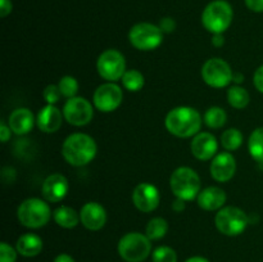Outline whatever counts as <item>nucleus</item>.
<instances>
[{
	"label": "nucleus",
	"mask_w": 263,
	"mask_h": 262,
	"mask_svg": "<svg viewBox=\"0 0 263 262\" xmlns=\"http://www.w3.org/2000/svg\"><path fill=\"white\" fill-rule=\"evenodd\" d=\"M249 153L254 161L263 163V127H258L249 136Z\"/></svg>",
	"instance_id": "23"
},
{
	"label": "nucleus",
	"mask_w": 263,
	"mask_h": 262,
	"mask_svg": "<svg viewBox=\"0 0 263 262\" xmlns=\"http://www.w3.org/2000/svg\"><path fill=\"white\" fill-rule=\"evenodd\" d=\"M68 180L61 174H53L48 176L44 181L43 195L48 202H59L63 199L68 193Z\"/></svg>",
	"instance_id": "16"
},
{
	"label": "nucleus",
	"mask_w": 263,
	"mask_h": 262,
	"mask_svg": "<svg viewBox=\"0 0 263 262\" xmlns=\"http://www.w3.org/2000/svg\"><path fill=\"white\" fill-rule=\"evenodd\" d=\"M62 154L72 166H85L94 159L97 144L94 139L86 134H72L64 140Z\"/></svg>",
	"instance_id": "2"
},
{
	"label": "nucleus",
	"mask_w": 263,
	"mask_h": 262,
	"mask_svg": "<svg viewBox=\"0 0 263 262\" xmlns=\"http://www.w3.org/2000/svg\"><path fill=\"white\" fill-rule=\"evenodd\" d=\"M128 40L139 50H153L162 44L163 32L158 26L152 23H138L128 32Z\"/></svg>",
	"instance_id": "7"
},
{
	"label": "nucleus",
	"mask_w": 263,
	"mask_h": 262,
	"mask_svg": "<svg viewBox=\"0 0 263 262\" xmlns=\"http://www.w3.org/2000/svg\"><path fill=\"white\" fill-rule=\"evenodd\" d=\"M80 220L82 225L86 229L92 231L100 230L105 225L107 221V213L103 205L97 202H89L81 208L80 212Z\"/></svg>",
	"instance_id": "15"
},
{
	"label": "nucleus",
	"mask_w": 263,
	"mask_h": 262,
	"mask_svg": "<svg viewBox=\"0 0 263 262\" xmlns=\"http://www.w3.org/2000/svg\"><path fill=\"white\" fill-rule=\"evenodd\" d=\"M172 208H174L175 211H177V212H181V211L185 208V200L177 198L176 202H174V205H172Z\"/></svg>",
	"instance_id": "40"
},
{
	"label": "nucleus",
	"mask_w": 263,
	"mask_h": 262,
	"mask_svg": "<svg viewBox=\"0 0 263 262\" xmlns=\"http://www.w3.org/2000/svg\"><path fill=\"white\" fill-rule=\"evenodd\" d=\"M246 4L253 12H263V0H246Z\"/></svg>",
	"instance_id": "35"
},
{
	"label": "nucleus",
	"mask_w": 263,
	"mask_h": 262,
	"mask_svg": "<svg viewBox=\"0 0 263 262\" xmlns=\"http://www.w3.org/2000/svg\"><path fill=\"white\" fill-rule=\"evenodd\" d=\"M231 21H233V8L225 0H215L203 10V26L213 35L225 32L230 27Z\"/></svg>",
	"instance_id": "3"
},
{
	"label": "nucleus",
	"mask_w": 263,
	"mask_h": 262,
	"mask_svg": "<svg viewBox=\"0 0 263 262\" xmlns=\"http://www.w3.org/2000/svg\"><path fill=\"white\" fill-rule=\"evenodd\" d=\"M17 252L8 243L0 244V262H15Z\"/></svg>",
	"instance_id": "32"
},
{
	"label": "nucleus",
	"mask_w": 263,
	"mask_h": 262,
	"mask_svg": "<svg viewBox=\"0 0 263 262\" xmlns=\"http://www.w3.org/2000/svg\"><path fill=\"white\" fill-rule=\"evenodd\" d=\"M53 217L54 221L58 223L59 226L64 229H72L79 223L80 220V216L77 215L76 211L73 208H69V207H59L54 211L53 213Z\"/></svg>",
	"instance_id": "22"
},
{
	"label": "nucleus",
	"mask_w": 263,
	"mask_h": 262,
	"mask_svg": "<svg viewBox=\"0 0 263 262\" xmlns=\"http://www.w3.org/2000/svg\"><path fill=\"white\" fill-rule=\"evenodd\" d=\"M97 68L100 76L109 82L122 79L126 72L125 57L116 49H108L103 51L97 62Z\"/></svg>",
	"instance_id": "9"
},
{
	"label": "nucleus",
	"mask_w": 263,
	"mask_h": 262,
	"mask_svg": "<svg viewBox=\"0 0 263 262\" xmlns=\"http://www.w3.org/2000/svg\"><path fill=\"white\" fill-rule=\"evenodd\" d=\"M123 99V92L115 82L103 84L95 90L94 104L102 112H112L117 109Z\"/></svg>",
	"instance_id": "12"
},
{
	"label": "nucleus",
	"mask_w": 263,
	"mask_h": 262,
	"mask_svg": "<svg viewBox=\"0 0 263 262\" xmlns=\"http://www.w3.org/2000/svg\"><path fill=\"white\" fill-rule=\"evenodd\" d=\"M222 146L228 151H236L243 144V134L238 128H229L221 136Z\"/></svg>",
	"instance_id": "27"
},
{
	"label": "nucleus",
	"mask_w": 263,
	"mask_h": 262,
	"mask_svg": "<svg viewBox=\"0 0 263 262\" xmlns=\"http://www.w3.org/2000/svg\"><path fill=\"white\" fill-rule=\"evenodd\" d=\"M10 12H12V2L10 0H2V3H0V15L7 17Z\"/></svg>",
	"instance_id": "36"
},
{
	"label": "nucleus",
	"mask_w": 263,
	"mask_h": 262,
	"mask_svg": "<svg viewBox=\"0 0 263 262\" xmlns=\"http://www.w3.org/2000/svg\"><path fill=\"white\" fill-rule=\"evenodd\" d=\"M175 27H176V23L170 17L163 18L161 21V23H159V28L162 30V32H172L175 30Z\"/></svg>",
	"instance_id": "33"
},
{
	"label": "nucleus",
	"mask_w": 263,
	"mask_h": 262,
	"mask_svg": "<svg viewBox=\"0 0 263 262\" xmlns=\"http://www.w3.org/2000/svg\"><path fill=\"white\" fill-rule=\"evenodd\" d=\"M253 82H254V86L257 87V90L261 91L263 94V66L259 67V68L256 71V73H254Z\"/></svg>",
	"instance_id": "34"
},
{
	"label": "nucleus",
	"mask_w": 263,
	"mask_h": 262,
	"mask_svg": "<svg viewBox=\"0 0 263 262\" xmlns=\"http://www.w3.org/2000/svg\"><path fill=\"white\" fill-rule=\"evenodd\" d=\"M159 192L154 185L149 182H141L134 189L133 202L141 212H152L159 204Z\"/></svg>",
	"instance_id": "13"
},
{
	"label": "nucleus",
	"mask_w": 263,
	"mask_h": 262,
	"mask_svg": "<svg viewBox=\"0 0 263 262\" xmlns=\"http://www.w3.org/2000/svg\"><path fill=\"white\" fill-rule=\"evenodd\" d=\"M153 262H177V254L171 247L162 246L153 252Z\"/></svg>",
	"instance_id": "30"
},
{
	"label": "nucleus",
	"mask_w": 263,
	"mask_h": 262,
	"mask_svg": "<svg viewBox=\"0 0 263 262\" xmlns=\"http://www.w3.org/2000/svg\"><path fill=\"white\" fill-rule=\"evenodd\" d=\"M144 76L136 69L126 71L122 76V84L130 91H139L144 86Z\"/></svg>",
	"instance_id": "28"
},
{
	"label": "nucleus",
	"mask_w": 263,
	"mask_h": 262,
	"mask_svg": "<svg viewBox=\"0 0 263 262\" xmlns=\"http://www.w3.org/2000/svg\"><path fill=\"white\" fill-rule=\"evenodd\" d=\"M172 193L182 200H192L200 193V177L190 167H179L171 175Z\"/></svg>",
	"instance_id": "5"
},
{
	"label": "nucleus",
	"mask_w": 263,
	"mask_h": 262,
	"mask_svg": "<svg viewBox=\"0 0 263 262\" xmlns=\"http://www.w3.org/2000/svg\"><path fill=\"white\" fill-rule=\"evenodd\" d=\"M166 127L172 135L177 138H189L197 135L202 126L199 112L190 107L174 108L166 116Z\"/></svg>",
	"instance_id": "1"
},
{
	"label": "nucleus",
	"mask_w": 263,
	"mask_h": 262,
	"mask_svg": "<svg viewBox=\"0 0 263 262\" xmlns=\"http://www.w3.org/2000/svg\"><path fill=\"white\" fill-rule=\"evenodd\" d=\"M58 87L63 97L74 98V95L79 91V82H77V80L74 77L64 76L59 81Z\"/></svg>",
	"instance_id": "29"
},
{
	"label": "nucleus",
	"mask_w": 263,
	"mask_h": 262,
	"mask_svg": "<svg viewBox=\"0 0 263 262\" xmlns=\"http://www.w3.org/2000/svg\"><path fill=\"white\" fill-rule=\"evenodd\" d=\"M152 251L151 239L141 233H128L118 243V253L126 262H143Z\"/></svg>",
	"instance_id": "6"
},
{
	"label": "nucleus",
	"mask_w": 263,
	"mask_h": 262,
	"mask_svg": "<svg viewBox=\"0 0 263 262\" xmlns=\"http://www.w3.org/2000/svg\"><path fill=\"white\" fill-rule=\"evenodd\" d=\"M228 120V115L221 107H211L204 115V122L211 128L222 127Z\"/></svg>",
	"instance_id": "26"
},
{
	"label": "nucleus",
	"mask_w": 263,
	"mask_h": 262,
	"mask_svg": "<svg viewBox=\"0 0 263 262\" xmlns=\"http://www.w3.org/2000/svg\"><path fill=\"white\" fill-rule=\"evenodd\" d=\"M0 138L3 143H7L10 138V127H8L4 122L0 123Z\"/></svg>",
	"instance_id": "37"
},
{
	"label": "nucleus",
	"mask_w": 263,
	"mask_h": 262,
	"mask_svg": "<svg viewBox=\"0 0 263 262\" xmlns=\"http://www.w3.org/2000/svg\"><path fill=\"white\" fill-rule=\"evenodd\" d=\"M216 228L228 236H235L246 230L249 223L248 216L238 207H225L216 215Z\"/></svg>",
	"instance_id": "8"
},
{
	"label": "nucleus",
	"mask_w": 263,
	"mask_h": 262,
	"mask_svg": "<svg viewBox=\"0 0 263 262\" xmlns=\"http://www.w3.org/2000/svg\"><path fill=\"white\" fill-rule=\"evenodd\" d=\"M63 116L68 123L73 126H85L92 120L94 110L89 100L85 98H69L63 108Z\"/></svg>",
	"instance_id": "11"
},
{
	"label": "nucleus",
	"mask_w": 263,
	"mask_h": 262,
	"mask_svg": "<svg viewBox=\"0 0 263 262\" xmlns=\"http://www.w3.org/2000/svg\"><path fill=\"white\" fill-rule=\"evenodd\" d=\"M217 140L210 133H199L194 136L192 141V152L195 158L200 161H207L215 157L217 152Z\"/></svg>",
	"instance_id": "17"
},
{
	"label": "nucleus",
	"mask_w": 263,
	"mask_h": 262,
	"mask_svg": "<svg viewBox=\"0 0 263 262\" xmlns=\"http://www.w3.org/2000/svg\"><path fill=\"white\" fill-rule=\"evenodd\" d=\"M61 95H62V92H61V90H59L58 85H48L43 92L44 99H45L46 102L51 105H53L54 103L58 102L59 98H61Z\"/></svg>",
	"instance_id": "31"
},
{
	"label": "nucleus",
	"mask_w": 263,
	"mask_h": 262,
	"mask_svg": "<svg viewBox=\"0 0 263 262\" xmlns=\"http://www.w3.org/2000/svg\"><path fill=\"white\" fill-rule=\"evenodd\" d=\"M15 248L18 253L22 254L23 257H35L43 249V240L36 234H23L18 238Z\"/></svg>",
	"instance_id": "21"
},
{
	"label": "nucleus",
	"mask_w": 263,
	"mask_h": 262,
	"mask_svg": "<svg viewBox=\"0 0 263 262\" xmlns=\"http://www.w3.org/2000/svg\"><path fill=\"white\" fill-rule=\"evenodd\" d=\"M228 100L231 107L236 109H243L249 103V94L246 89L240 86H233L228 91Z\"/></svg>",
	"instance_id": "25"
},
{
	"label": "nucleus",
	"mask_w": 263,
	"mask_h": 262,
	"mask_svg": "<svg viewBox=\"0 0 263 262\" xmlns=\"http://www.w3.org/2000/svg\"><path fill=\"white\" fill-rule=\"evenodd\" d=\"M17 216L23 226L30 229H39L45 226L51 217L48 203L39 198H28L23 200L17 210Z\"/></svg>",
	"instance_id": "4"
},
{
	"label": "nucleus",
	"mask_w": 263,
	"mask_h": 262,
	"mask_svg": "<svg viewBox=\"0 0 263 262\" xmlns=\"http://www.w3.org/2000/svg\"><path fill=\"white\" fill-rule=\"evenodd\" d=\"M185 262H210L207 258H204V257H200V256H195V257H190V258H187Z\"/></svg>",
	"instance_id": "41"
},
{
	"label": "nucleus",
	"mask_w": 263,
	"mask_h": 262,
	"mask_svg": "<svg viewBox=\"0 0 263 262\" xmlns=\"http://www.w3.org/2000/svg\"><path fill=\"white\" fill-rule=\"evenodd\" d=\"M236 162L235 158L228 152L217 154L211 163V175L220 182H226L235 175Z\"/></svg>",
	"instance_id": "14"
},
{
	"label": "nucleus",
	"mask_w": 263,
	"mask_h": 262,
	"mask_svg": "<svg viewBox=\"0 0 263 262\" xmlns=\"http://www.w3.org/2000/svg\"><path fill=\"white\" fill-rule=\"evenodd\" d=\"M212 44L215 46H217V48H220V46H222L223 44H225V39H223L222 33H216V35H213L212 38Z\"/></svg>",
	"instance_id": "38"
},
{
	"label": "nucleus",
	"mask_w": 263,
	"mask_h": 262,
	"mask_svg": "<svg viewBox=\"0 0 263 262\" xmlns=\"http://www.w3.org/2000/svg\"><path fill=\"white\" fill-rule=\"evenodd\" d=\"M202 77L212 87H225L233 80V72L228 62L221 58H211L203 64Z\"/></svg>",
	"instance_id": "10"
},
{
	"label": "nucleus",
	"mask_w": 263,
	"mask_h": 262,
	"mask_svg": "<svg viewBox=\"0 0 263 262\" xmlns=\"http://www.w3.org/2000/svg\"><path fill=\"white\" fill-rule=\"evenodd\" d=\"M37 126L44 133H55L62 126V113L58 108L48 104L39 112Z\"/></svg>",
	"instance_id": "18"
},
{
	"label": "nucleus",
	"mask_w": 263,
	"mask_h": 262,
	"mask_svg": "<svg viewBox=\"0 0 263 262\" xmlns=\"http://www.w3.org/2000/svg\"><path fill=\"white\" fill-rule=\"evenodd\" d=\"M226 202V193L218 186L205 188L198 195V204L205 211H215L222 207Z\"/></svg>",
	"instance_id": "19"
},
{
	"label": "nucleus",
	"mask_w": 263,
	"mask_h": 262,
	"mask_svg": "<svg viewBox=\"0 0 263 262\" xmlns=\"http://www.w3.org/2000/svg\"><path fill=\"white\" fill-rule=\"evenodd\" d=\"M54 262H74V259L72 258V257L69 256V254L62 253V254H59V256L55 257Z\"/></svg>",
	"instance_id": "39"
},
{
	"label": "nucleus",
	"mask_w": 263,
	"mask_h": 262,
	"mask_svg": "<svg viewBox=\"0 0 263 262\" xmlns=\"http://www.w3.org/2000/svg\"><path fill=\"white\" fill-rule=\"evenodd\" d=\"M33 126V115L27 108H18L9 116V127L17 135L30 133Z\"/></svg>",
	"instance_id": "20"
},
{
	"label": "nucleus",
	"mask_w": 263,
	"mask_h": 262,
	"mask_svg": "<svg viewBox=\"0 0 263 262\" xmlns=\"http://www.w3.org/2000/svg\"><path fill=\"white\" fill-rule=\"evenodd\" d=\"M167 230H168V223L164 218H152L148 225H146V236L151 240H159V239L166 235Z\"/></svg>",
	"instance_id": "24"
},
{
	"label": "nucleus",
	"mask_w": 263,
	"mask_h": 262,
	"mask_svg": "<svg viewBox=\"0 0 263 262\" xmlns=\"http://www.w3.org/2000/svg\"><path fill=\"white\" fill-rule=\"evenodd\" d=\"M233 79H235L236 82H241L243 81V74L238 73V74H235V76H233Z\"/></svg>",
	"instance_id": "42"
}]
</instances>
